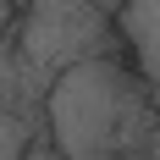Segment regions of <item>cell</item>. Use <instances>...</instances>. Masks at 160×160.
Segmentation results:
<instances>
[{
  "label": "cell",
  "instance_id": "cell-1",
  "mask_svg": "<svg viewBox=\"0 0 160 160\" xmlns=\"http://www.w3.org/2000/svg\"><path fill=\"white\" fill-rule=\"evenodd\" d=\"M44 122L61 160H160V99L122 55H94L50 78Z\"/></svg>",
  "mask_w": 160,
  "mask_h": 160
},
{
  "label": "cell",
  "instance_id": "cell-2",
  "mask_svg": "<svg viewBox=\"0 0 160 160\" xmlns=\"http://www.w3.org/2000/svg\"><path fill=\"white\" fill-rule=\"evenodd\" d=\"M105 22H116V6H61V0H39V6H28L22 66H28V72L61 78L66 66H78V61L116 55Z\"/></svg>",
  "mask_w": 160,
  "mask_h": 160
},
{
  "label": "cell",
  "instance_id": "cell-3",
  "mask_svg": "<svg viewBox=\"0 0 160 160\" xmlns=\"http://www.w3.org/2000/svg\"><path fill=\"white\" fill-rule=\"evenodd\" d=\"M116 22H122V33H127V44H132V72L160 99V0L116 6Z\"/></svg>",
  "mask_w": 160,
  "mask_h": 160
},
{
  "label": "cell",
  "instance_id": "cell-4",
  "mask_svg": "<svg viewBox=\"0 0 160 160\" xmlns=\"http://www.w3.org/2000/svg\"><path fill=\"white\" fill-rule=\"evenodd\" d=\"M33 149V127L22 111H0V160H28Z\"/></svg>",
  "mask_w": 160,
  "mask_h": 160
},
{
  "label": "cell",
  "instance_id": "cell-5",
  "mask_svg": "<svg viewBox=\"0 0 160 160\" xmlns=\"http://www.w3.org/2000/svg\"><path fill=\"white\" fill-rule=\"evenodd\" d=\"M11 22H17V6H11V0H0V39L11 33Z\"/></svg>",
  "mask_w": 160,
  "mask_h": 160
}]
</instances>
